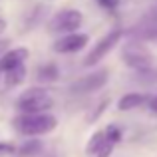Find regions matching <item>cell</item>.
Instances as JSON below:
<instances>
[{"label":"cell","instance_id":"7","mask_svg":"<svg viewBox=\"0 0 157 157\" xmlns=\"http://www.w3.org/2000/svg\"><path fill=\"white\" fill-rule=\"evenodd\" d=\"M30 56L28 48H14V50H6L0 56V72H10V70L18 68L26 62V58Z\"/></svg>","mask_w":157,"mask_h":157},{"label":"cell","instance_id":"18","mask_svg":"<svg viewBox=\"0 0 157 157\" xmlns=\"http://www.w3.org/2000/svg\"><path fill=\"white\" fill-rule=\"evenodd\" d=\"M8 40H0V56H2V52H6V48H8Z\"/></svg>","mask_w":157,"mask_h":157},{"label":"cell","instance_id":"14","mask_svg":"<svg viewBox=\"0 0 157 157\" xmlns=\"http://www.w3.org/2000/svg\"><path fill=\"white\" fill-rule=\"evenodd\" d=\"M104 133H105V139L109 143H113V145L119 141V139H121V129H119V127H115V125H109Z\"/></svg>","mask_w":157,"mask_h":157},{"label":"cell","instance_id":"20","mask_svg":"<svg viewBox=\"0 0 157 157\" xmlns=\"http://www.w3.org/2000/svg\"><path fill=\"white\" fill-rule=\"evenodd\" d=\"M4 30H6V20H2V18H0V34H2Z\"/></svg>","mask_w":157,"mask_h":157},{"label":"cell","instance_id":"6","mask_svg":"<svg viewBox=\"0 0 157 157\" xmlns=\"http://www.w3.org/2000/svg\"><path fill=\"white\" fill-rule=\"evenodd\" d=\"M107 84V72L100 70L96 74H90V76H82L80 80L72 82L70 84V92L74 94H90V92H98Z\"/></svg>","mask_w":157,"mask_h":157},{"label":"cell","instance_id":"16","mask_svg":"<svg viewBox=\"0 0 157 157\" xmlns=\"http://www.w3.org/2000/svg\"><path fill=\"white\" fill-rule=\"evenodd\" d=\"M98 4H100L101 8H105V10H115V8L119 6V0H98Z\"/></svg>","mask_w":157,"mask_h":157},{"label":"cell","instance_id":"17","mask_svg":"<svg viewBox=\"0 0 157 157\" xmlns=\"http://www.w3.org/2000/svg\"><path fill=\"white\" fill-rule=\"evenodd\" d=\"M12 151H14L12 145H2V143H0V153H12Z\"/></svg>","mask_w":157,"mask_h":157},{"label":"cell","instance_id":"2","mask_svg":"<svg viewBox=\"0 0 157 157\" xmlns=\"http://www.w3.org/2000/svg\"><path fill=\"white\" fill-rule=\"evenodd\" d=\"M16 107L22 113H40V111H50L54 107V98L44 88H30L22 92L16 100Z\"/></svg>","mask_w":157,"mask_h":157},{"label":"cell","instance_id":"1","mask_svg":"<svg viewBox=\"0 0 157 157\" xmlns=\"http://www.w3.org/2000/svg\"><path fill=\"white\" fill-rule=\"evenodd\" d=\"M14 127L18 133L28 135V137H36V135H46L58 127L56 115L50 111H40V113H20L14 117Z\"/></svg>","mask_w":157,"mask_h":157},{"label":"cell","instance_id":"12","mask_svg":"<svg viewBox=\"0 0 157 157\" xmlns=\"http://www.w3.org/2000/svg\"><path fill=\"white\" fill-rule=\"evenodd\" d=\"M58 76H60V72H58V68L54 64H46V66H40L38 68V80L40 82H56Z\"/></svg>","mask_w":157,"mask_h":157},{"label":"cell","instance_id":"10","mask_svg":"<svg viewBox=\"0 0 157 157\" xmlns=\"http://www.w3.org/2000/svg\"><path fill=\"white\" fill-rule=\"evenodd\" d=\"M4 76V82H6V86H18V84H22L24 82V78H26V68H24V64L22 66H18V68H14V70H10V72H4L2 74Z\"/></svg>","mask_w":157,"mask_h":157},{"label":"cell","instance_id":"11","mask_svg":"<svg viewBox=\"0 0 157 157\" xmlns=\"http://www.w3.org/2000/svg\"><path fill=\"white\" fill-rule=\"evenodd\" d=\"M40 151H42V143H40L38 139H28L26 143L20 145L18 155L20 157H34V155H38Z\"/></svg>","mask_w":157,"mask_h":157},{"label":"cell","instance_id":"9","mask_svg":"<svg viewBox=\"0 0 157 157\" xmlns=\"http://www.w3.org/2000/svg\"><path fill=\"white\" fill-rule=\"evenodd\" d=\"M123 58H125V62L131 66V68H137V70H145V68H149V64H151L147 54L133 52L131 48L127 52H123Z\"/></svg>","mask_w":157,"mask_h":157},{"label":"cell","instance_id":"3","mask_svg":"<svg viewBox=\"0 0 157 157\" xmlns=\"http://www.w3.org/2000/svg\"><path fill=\"white\" fill-rule=\"evenodd\" d=\"M121 38H123V30H119V28H115V30L107 32L105 36H101V38L98 40L96 44H94V48L90 50V54L86 56L84 66L92 68V66H96L100 60H104L107 54H109L119 42H121Z\"/></svg>","mask_w":157,"mask_h":157},{"label":"cell","instance_id":"13","mask_svg":"<svg viewBox=\"0 0 157 157\" xmlns=\"http://www.w3.org/2000/svg\"><path fill=\"white\" fill-rule=\"evenodd\" d=\"M104 141H105V133H104V131H96V133L90 137L88 145H86V153H88V155H96L98 149L104 145Z\"/></svg>","mask_w":157,"mask_h":157},{"label":"cell","instance_id":"8","mask_svg":"<svg viewBox=\"0 0 157 157\" xmlns=\"http://www.w3.org/2000/svg\"><path fill=\"white\" fill-rule=\"evenodd\" d=\"M151 98L145 96V94H125L123 98H119L117 101V109L119 111H129V109H135V107H141L145 104H149Z\"/></svg>","mask_w":157,"mask_h":157},{"label":"cell","instance_id":"5","mask_svg":"<svg viewBox=\"0 0 157 157\" xmlns=\"http://www.w3.org/2000/svg\"><path fill=\"white\" fill-rule=\"evenodd\" d=\"M90 36L84 34V32H70V34H64L62 38H58L54 42V52L58 54H74L80 52L88 46Z\"/></svg>","mask_w":157,"mask_h":157},{"label":"cell","instance_id":"19","mask_svg":"<svg viewBox=\"0 0 157 157\" xmlns=\"http://www.w3.org/2000/svg\"><path fill=\"white\" fill-rule=\"evenodd\" d=\"M149 107H151V111H157V96L149 100Z\"/></svg>","mask_w":157,"mask_h":157},{"label":"cell","instance_id":"15","mask_svg":"<svg viewBox=\"0 0 157 157\" xmlns=\"http://www.w3.org/2000/svg\"><path fill=\"white\" fill-rule=\"evenodd\" d=\"M111 149H113V143H109V141L105 139V141H104V145H101L100 149H98V153H96V155H98V157H109Z\"/></svg>","mask_w":157,"mask_h":157},{"label":"cell","instance_id":"21","mask_svg":"<svg viewBox=\"0 0 157 157\" xmlns=\"http://www.w3.org/2000/svg\"><path fill=\"white\" fill-rule=\"evenodd\" d=\"M0 76H2V72H0Z\"/></svg>","mask_w":157,"mask_h":157},{"label":"cell","instance_id":"4","mask_svg":"<svg viewBox=\"0 0 157 157\" xmlns=\"http://www.w3.org/2000/svg\"><path fill=\"white\" fill-rule=\"evenodd\" d=\"M84 22V16L80 10H60L54 14V18L50 20V30L58 32V34H70V32H78V28Z\"/></svg>","mask_w":157,"mask_h":157}]
</instances>
